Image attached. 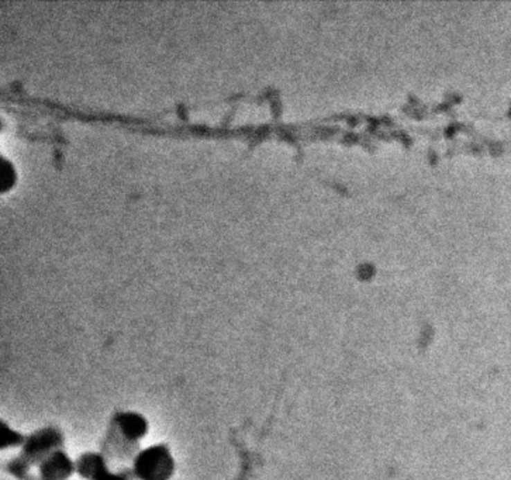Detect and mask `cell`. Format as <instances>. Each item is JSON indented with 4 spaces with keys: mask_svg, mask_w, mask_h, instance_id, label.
I'll return each instance as SVG.
<instances>
[{
    "mask_svg": "<svg viewBox=\"0 0 511 480\" xmlns=\"http://www.w3.org/2000/svg\"><path fill=\"white\" fill-rule=\"evenodd\" d=\"M136 472L141 480H166L174 472V461L163 447L158 445L138 455Z\"/></svg>",
    "mask_w": 511,
    "mask_h": 480,
    "instance_id": "obj_1",
    "label": "cell"
},
{
    "mask_svg": "<svg viewBox=\"0 0 511 480\" xmlns=\"http://www.w3.org/2000/svg\"><path fill=\"white\" fill-rule=\"evenodd\" d=\"M61 443V435L54 429H44L31 435L26 443V459L30 461H44L50 456L54 448H57Z\"/></svg>",
    "mask_w": 511,
    "mask_h": 480,
    "instance_id": "obj_2",
    "label": "cell"
},
{
    "mask_svg": "<svg viewBox=\"0 0 511 480\" xmlns=\"http://www.w3.org/2000/svg\"><path fill=\"white\" fill-rule=\"evenodd\" d=\"M72 462L66 455L54 452L41 463V476L44 480H65L72 473Z\"/></svg>",
    "mask_w": 511,
    "mask_h": 480,
    "instance_id": "obj_3",
    "label": "cell"
},
{
    "mask_svg": "<svg viewBox=\"0 0 511 480\" xmlns=\"http://www.w3.org/2000/svg\"><path fill=\"white\" fill-rule=\"evenodd\" d=\"M117 425L124 438L129 441H137L145 434V429H147V424L143 420V417L137 414H132V413L121 414L117 420Z\"/></svg>",
    "mask_w": 511,
    "mask_h": 480,
    "instance_id": "obj_4",
    "label": "cell"
},
{
    "mask_svg": "<svg viewBox=\"0 0 511 480\" xmlns=\"http://www.w3.org/2000/svg\"><path fill=\"white\" fill-rule=\"evenodd\" d=\"M78 469L82 476L91 480H102L106 474L105 461L99 455H84L78 463Z\"/></svg>",
    "mask_w": 511,
    "mask_h": 480,
    "instance_id": "obj_5",
    "label": "cell"
},
{
    "mask_svg": "<svg viewBox=\"0 0 511 480\" xmlns=\"http://www.w3.org/2000/svg\"><path fill=\"white\" fill-rule=\"evenodd\" d=\"M2 444L3 447H9V445H16L20 443V435L10 431L6 425H3V429H2Z\"/></svg>",
    "mask_w": 511,
    "mask_h": 480,
    "instance_id": "obj_6",
    "label": "cell"
},
{
    "mask_svg": "<svg viewBox=\"0 0 511 480\" xmlns=\"http://www.w3.org/2000/svg\"><path fill=\"white\" fill-rule=\"evenodd\" d=\"M102 480H127L125 477L123 476H116V474H106Z\"/></svg>",
    "mask_w": 511,
    "mask_h": 480,
    "instance_id": "obj_7",
    "label": "cell"
}]
</instances>
